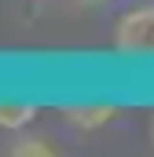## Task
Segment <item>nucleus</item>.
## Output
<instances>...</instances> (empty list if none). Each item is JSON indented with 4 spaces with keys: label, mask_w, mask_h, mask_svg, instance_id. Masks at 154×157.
<instances>
[{
    "label": "nucleus",
    "mask_w": 154,
    "mask_h": 157,
    "mask_svg": "<svg viewBox=\"0 0 154 157\" xmlns=\"http://www.w3.org/2000/svg\"><path fill=\"white\" fill-rule=\"evenodd\" d=\"M55 146L44 139V135H30V139H18L11 146V157H51Z\"/></svg>",
    "instance_id": "20e7f679"
},
{
    "label": "nucleus",
    "mask_w": 154,
    "mask_h": 157,
    "mask_svg": "<svg viewBox=\"0 0 154 157\" xmlns=\"http://www.w3.org/2000/svg\"><path fill=\"white\" fill-rule=\"evenodd\" d=\"M37 121V106L33 102H18V99H4L0 102V128L4 132H22Z\"/></svg>",
    "instance_id": "7ed1b4c3"
},
{
    "label": "nucleus",
    "mask_w": 154,
    "mask_h": 157,
    "mask_svg": "<svg viewBox=\"0 0 154 157\" xmlns=\"http://www.w3.org/2000/svg\"><path fill=\"white\" fill-rule=\"evenodd\" d=\"M114 113H117L114 102H74V106L63 110V121L70 128H77V132H95V128L110 124Z\"/></svg>",
    "instance_id": "f03ea898"
},
{
    "label": "nucleus",
    "mask_w": 154,
    "mask_h": 157,
    "mask_svg": "<svg viewBox=\"0 0 154 157\" xmlns=\"http://www.w3.org/2000/svg\"><path fill=\"white\" fill-rule=\"evenodd\" d=\"M110 44L121 59H154V4L128 7L114 22Z\"/></svg>",
    "instance_id": "f257e3e1"
}]
</instances>
